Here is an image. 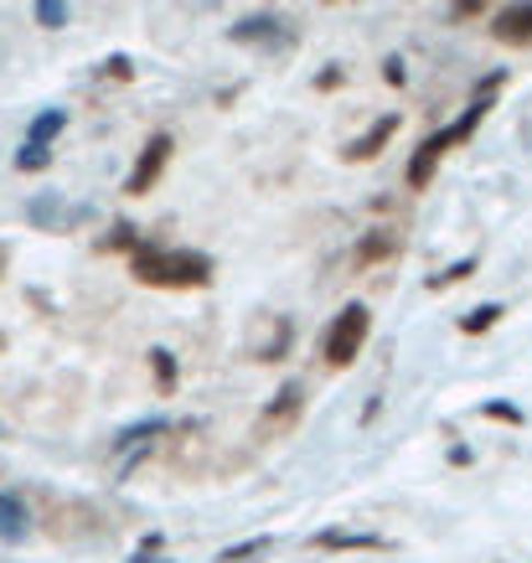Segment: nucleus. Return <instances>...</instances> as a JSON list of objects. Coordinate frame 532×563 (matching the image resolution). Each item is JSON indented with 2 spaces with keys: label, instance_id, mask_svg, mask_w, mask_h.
I'll use <instances>...</instances> for the list:
<instances>
[{
  "label": "nucleus",
  "instance_id": "39448f33",
  "mask_svg": "<svg viewBox=\"0 0 532 563\" xmlns=\"http://www.w3.org/2000/svg\"><path fill=\"white\" fill-rule=\"evenodd\" d=\"M166 161H171V135H151V145L140 151V161H135V172H130V181H124V191H130V197H145V191L160 181Z\"/></svg>",
  "mask_w": 532,
  "mask_h": 563
},
{
  "label": "nucleus",
  "instance_id": "20e7f679",
  "mask_svg": "<svg viewBox=\"0 0 532 563\" xmlns=\"http://www.w3.org/2000/svg\"><path fill=\"white\" fill-rule=\"evenodd\" d=\"M300 413H306V388H300V383H285V388L275 393V404L258 413L254 440H285V434L300 424Z\"/></svg>",
  "mask_w": 532,
  "mask_h": 563
},
{
  "label": "nucleus",
  "instance_id": "412c9836",
  "mask_svg": "<svg viewBox=\"0 0 532 563\" xmlns=\"http://www.w3.org/2000/svg\"><path fill=\"white\" fill-rule=\"evenodd\" d=\"M486 419H501V424H517L522 429V409H512V404H481Z\"/></svg>",
  "mask_w": 532,
  "mask_h": 563
},
{
  "label": "nucleus",
  "instance_id": "1a4fd4ad",
  "mask_svg": "<svg viewBox=\"0 0 532 563\" xmlns=\"http://www.w3.org/2000/svg\"><path fill=\"white\" fill-rule=\"evenodd\" d=\"M398 254H403V239H398L394 228H373V233L357 243L352 264H357V269H373V264H383V258H398Z\"/></svg>",
  "mask_w": 532,
  "mask_h": 563
},
{
  "label": "nucleus",
  "instance_id": "6e6552de",
  "mask_svg": "<svg viewBox=\"0 0 532 563\" xmlns=\"http://www.w3.org/2000/svg\"><path fill=\"white\" fill-rule=\"evenodd\" d=\"M233 42H243V47H290V32H285L279 16H248L233 26Z\"/></svg>",
  "mask_w": 532,
  "mask_h": 563
},
{
  "label": "nucleus",
  "instance_id": "a878e982",
  "mask_svg": "<svg viewBox=\"0 0 532 563\" xmlns=\"http://www.w3.org/2000/svg\"><path fill=\"white\" fill-rule=\"evenodd\" d=\"M0 258H5V254H0Z\"/></svg>",
  "mask_w": 532,
  "mask_h": 563
},
{
  "label": "nucleus",
  "instance_id": "5701e85b",
  "mask_svg": "<svg viewBox=\"0 0 532 563\" xmlns=\"http://www.w3.org/2000/svg\"><path fill=\"white\" fill-rule=\"evenodd\" d=\"M383 78H388V84H403V63H398V57H388V63H383Z\"/></svg>",
  "mask_w": 532,
  "mask_h": 563
},
{
  "label": "nucleus",
  "instance_id": "393cba45",
  "mask_svg": "<svg viewBox=\"0 0 532 563\" xmlns=\"http://www.w3.org/2000/svg\"><path fill=\"white\" fill-rule=\"evenodd\" d=\"M0 346H5V336H0Z\"/></svg>",
  "mask_w": 532,
  "mask_h": 563
},
{
  "label": "nucleus",
  "instance_id": "4be33fe9",
  "mask_svg": "<svg viewBox=\"0 0 532 563\" xmlns=\"http://www.w3.org/2000/svg\"><path fill=\"white\" fill-rule=\"evenodd\" d=\"M470 16H486L481 0H465V5H450V21H470Z\"/></svg>",
  "mask_w": 532,
  "mask_h": 563
},
{
  "label": "nucleus",
  "instance_id": "2eb2a0df",
  "mask_svg": "<svg viewBox=\"0 0 532 563\" xmlns=\"http://www.w3.org/2000/svg\"><path fill=\"white\" fill-rule=\"evenodd\" d=\"M501 316H507L501 306H481V310H470V316H465L461 331H465V336H481V331H491V325H497Z\"/></svg>",
  "mask_w": 532,
  "mask_h": 563
},
{
  "label": "nucleus",
  "instance_id": "f8f14e48",
  "mask_svg": "<svg viewBox=\"0 0 532 563\" xmlns=\"http://www.w3.org/2000/svg\"><path fill=\"white\" fill-rule=\"evenodd\" d=\"M68 130V109H47V114H36L32 120V135H26V145H36V151H47L52 140Z\"/></svg>",
  "mask_w": 532,
  "mask_h": 563
},
{
  "label": "nucleus",
  "instance_id": "423d86ee",
  "mask_svg": "<svg viewBox=\"0 0 532 563\" xmlns=\"http://www.w3.org/2000/svg\"><path fill=\"white\" fill-rule=\"evenodd\" d=\"M491 36L501 47H532V5H501L491 16Z\"/></svg>",
  "mask_w": 532,
  "mask_h": 563
},
{
  "label": "nucleus",
  "instance_id": "ddd939ff",
  "mask_svg": "<svg viewBox=\"0 0 532 563\" xmlns=\"http://www.w3.org/2000/svg\"><path fill=\"white\" fill-rule=\"evenodd\" d=\"M315 543L321 548H383V538H373V532H321Z\"/></svg>",
  "mask_w": 532,
  "mask_h": 563
},
{
  "label": "nucleus",
  "instance_id": "f3484780",
  "mask_svg": "<svg viewBox=\"0 0 532 563\" xmlns=\"http://www.w3.org/2000/svg\"><path fill=\"white\" fill-rule=\"evenodd\" d=\"M151 367H155L160 393H176V357H171V352H151Z\"/></svg>",
  "mask_w": 532,
  "mask_h": 563
},
{
  "label": "nucleus",
  "instance_id": "f03ea898",
  "mask_svg": "<svg viewBox=\"0 0 532 563\" xmlns=\"http://www.w3.org/2000/svg\"><path fill=\"white\" fill-rule=\"evenodd\" d=\"M486 109H491V93H481V99L470 103V109H465V114L450 124V130H434V135L424 140L419 151H413V161H409V191H424V187H430V181H434V166L445 161V151H450V145H465V140L476 135V124L486 120Z\"/></svg>",
  "mask_w": 532,
  "mask_h": 563
},
{
  "label": "nucleus",
  "instance_id": "7ed1b4c3",
  "mask_svg": "<svg viewBox=\"0 0 532 563\" xmlns=\"http://www.w3.org/2000/svg\"><path fill=\"white\" fill-rule=\"evenodd\" d=\"M367 331H373V310L367 306H346L326 331V362L331 367H346L357 362V352L367 346Z\"/></svg>",
  "mask_w": 532,
  "mask_h": 563
},
{
  "label": "nucleus",
  "instance_id": "aec40b11",
  "mask_svg": "<svg viewBox=\"0 0 532 563\" xmlns=\"http://www.w3.org/2000/svg\"><path fill=\"white\" fill-rule=\"evenodd\" d=\"M47 161H52V155H47V151H36V145H21V155H16L21 172H47Z\"/></svg>",
  "mask_w": 532,
  "mask_h": 563
},
{
  "label": "nucleus",
  "instance_id": "4468645a",
  "mask_svg": "<svg viewBox=\"0 0 532 563\" xmlns=\"http://www.w3.org/2000/svg\"><path fill=\"white\" fill-rule=\"evenodd\" d=\"M269 548H275V538H248V543L228 548V553H223V559H218V563H254V559H264Z\"/></svg>",
  "mask_w": 532,
  "mask_h": 563
},
{
  "label": "nucleus",
  "instance_id": "9b49d317",
  "mask_svg": "<svg viewBox=\"0 0 532 563\" xmlns=\"http://www.w3.org/2000/svg\"><path fill=\"white\" fill-rule=\"evenodd\" d=\"M26 532H32L26 507H21L16 496H0V543H26Z\"/></svg>",
  "mask_w": 532,
  "mask_h": 563
},
{
  "label": "nucleus",
  "instance_id": "f257e3e1",
  "mask_svg": "<svg viewBox=\"0 0 532 563\" xmlns=\"http://www.w3.org/2000/svg\"><path fill=\"white\" fill-rule=\"evenodd\" d=\"M130 274L140 285H155V290H207L212 285V258L191 254V249H151V243H140L130 254Z\"/></svg>",
  "mask_w": 532,
  "mask_h": 563
},
{
  "label": "nucleus",
  "instance_id": "b1692460",
  "mask_svg": "<svg viewBox=\"0 0 532 563\" xmlns=\"http://www.w3.org/2000/svg\"><path fill=\"white\" fill-rule=\"evenodd\" d=\"M103 73H114V78H130V63H124V57H114V63H103Z\"/></svg>",
  "mask_w": 532,
  "mask_h": 563
},
{
  "label": "nucleus",
  "instance_id": "0eeeda50",
  "mask_svg": "<svg viewBox=\"0 0 532 563\" xmlns=\"http://www.w3.org/2000/svg\"><path fill=\"white\" fill-rule=\"evenodd\" d=\"M26 218L42 228V233H63V228H73V222H84L88 218V207H68V202H57V197H36L32 207H26Z\"/></svg>",
  "mask_w": 532,
  "mask_h": 563
},
{
  "label": "nucleus",
  "instance_id": "dca6fc26",
  "mask_svg": "<svg viewBox=\"0 0 532 563\" xmlns=\"http://www.w3.org/2000/svg\"><path fill=\"white\" fill-rule=\"evenodd\" d=\"M470 274H476V258H461V264H450V269H440L430 279V290L440 295V290H450V285H461V279H470Z\"/></svg>",
  "mask_w": 532,
  "mask_h": 563
},
{
  "label": "nucleus",
  "instance_id": "9d476101",
  "mask_svg": "<svg viewBox=\"0 0 532 563\" xmlns=\"http://www.w3.org/2000/svg\"><path fill=\"white\" fill-rule=\"evenodd\" d=\"M398 135V114H383L378 124H373V130H367V135L362 140H352V145H346L342 151V161H378L383 155V145H388V140Z\"/></svg>",
  "mask_w": 532,
  "mask_h": 563
},
{
  "label": "nucleus",
  "instance_id": "a211bd4d",
  "mask_svg": "<svg viewBox=\"0 0 532 563\" xmlns=\"http://www.w3.org/2000/svg\"><path fill=\"white\" fill-rule=\"evenodd\" d=\"M103 249H130V254H135V249H140L135 228H130V222H114V233H109V239H103Z\"/></svg>",
  "mask_w": 532,
  "mask_h": 563
},
{
  "label": "nucleus",
  "instance_id": "6ab92c4d",
  "mask_svg": "<svg viewBox=\"0 0 532 563\" xmlns=\"http://www.w3.org/2000/svg\"><path fill=\"white\" fill-rule=\"evenodd\" d=\"M36 21H42V26H52V32H57V26L68 21V5H57V0H42V5H36Z\"/></svg>",
  "mask_w": 532,
  "mask_h": 563
}]
</instances>
